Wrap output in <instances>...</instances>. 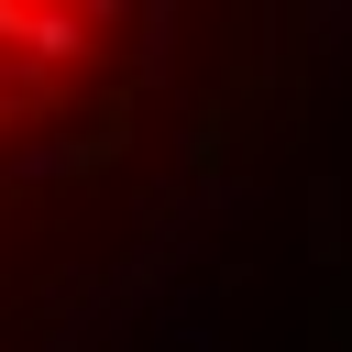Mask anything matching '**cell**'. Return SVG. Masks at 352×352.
<instances>
[{
    "label": "cell",
    "mask_w": 352,
    "mask_h": 352,
    "mask_svg": "<svg viewBox=\"0 0 352 352\" xmlns=\"http://www.w3.org/2000/svg\"><path fill=\"white\" fill-rule=\"evenodd\" d=\"M88 11H22V77H55V66H77L88 55Z\"/></svg>",
    "instance_id": "cell-1"
},
{
    "label": "cell",
    "mask_w": 352,
    "mask_h": 352,
    "mask_svg": "<svg viewBox=\"0 0 352 352\" xmlns=\"http://www.w3.org/2000/svg\"><path fill=\"white\" fill-rule=\"evenodd\" d=\"M77 154H88V143H22L11 176H22V187H55V176H77Z\"/></svg>",
    "instance_id": "cell-2"
}]
</instances>
